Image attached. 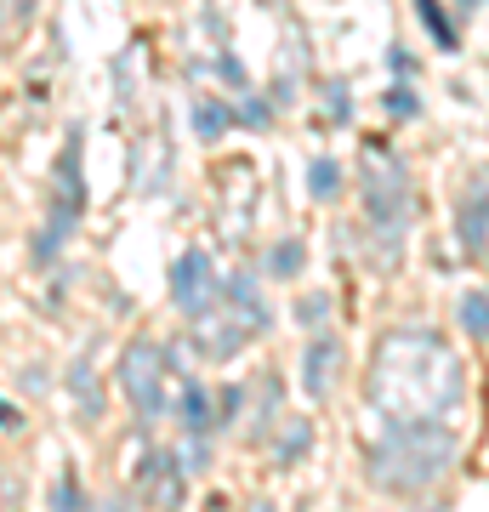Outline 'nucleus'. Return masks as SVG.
<instances>
[{
  "mask_svg": "<svg viewBox=\"0 0 489 512\" xmlns=\"http://www.w3.org/2000/svg\"><path fill=\"white\" fill-rule=\"evenodd\" d=\"M370 404L387 427L444 421L461 404V365L433 330H393L376 353Z\"/></svg>",
  "mask_w": 489,
  "mask_h": 512,
  "instance_id": "obj_1",
  "label": "nucleus"
},
{
  "mask_svg": "<svg viewBox=\"0 0 489 512\" xmlns=\"http://www.w3.org/2000/svg\"><path fill=\"white\" fill-rule=\"evenodd\" d=\"M455 461V439L444 421H410V427H387L370 444V478L381 490H421Z\"/></svg>",
  "mask_w": 489,
  "mask_h": 512,
  "instance_id": "obj_2",
  "label": "nucleus"
},
{
  "mask_svg": "<svg viewBox=\"0 0 489 512\" xmlns=\"http://www.w3.org/2000/svg\"><path fill=\"white\" fill-rule=\"evenodd\" d=\"M222 296L228 302H217L211 313L194 319V348L205 359H228V353H239L251 342L256 330H268V308H262V291H256L251 274H234Z\"/></svg>",
  "mask_w": 489,
  "mask_h": 512,
  "instance_id": "obj_3",
  "label": "nucleus"
},
{
  "mask_svg": "<svg viewBox=\"0 0 489 512\" xmlns=\"http://www.w3.org/2000/svg\"><path fill=\"white\" fill-rule=\"evenodd\" d=\"M364 211H370V228L387 234V245H399L410 217V177L387 148H364Z\"/></svg>",
  "mask_w": 489,
  "mask_h": 512,
  "instance_id": "obj_4",
  "label": "nucleus"
},
{
  "mask_svg": "<svg viewBox=\"0 0 489 512\" xmlns=\"http://www.w3.org/2000/svg\"><path fill=\"white\" fill-rule=\"evenodd\" d=\"M165 348L160 342H131L126 353H120V393H126V404L137 410L143 421H154L165 410Z\"/></svg>",
  "mask_w": 489,
  "mask_h": 512,
  "instance_id": "obj_5",
  "label": "nucleus"
},
{
  "mask_svg": "<svg viewBox=\"0 0 489 512\" xmlns=\"http://www.w3.org/2000/svg\"><path fill=\"white\" fill-rule=\"evenodd\" d=\"M52 183H57V194H52V228L40 234V256H52L57 245H63V234L80 222V205H86V188H80V131H69V143H63V154H57Z\"/></svg>",
  "mask_w": 489,
  "mask_h": 512,
  "instance_id": "obj_6",
  "label": "nucleus"
},
{
  "mask_svg": "<svg viewBox=\"0 0 489 512\" xmlns=\"http://www.w3.org/2000/svg\"><path fill=\"white\" fill-rule=\"evenodd\" d=\"M171 302H177L188 319H200V313L217 308V268H211L205 251H182L177 262H171Z\"/></svg>",
  "mask_w": 489,
  "mask_h": 512,
  "instance_id": "obj_7",
  "label": "nucleus"
},
{
  "mask_svg": "<svg viewBox=\"0 0 489 512\" xmlns=\"http://www.w3.org/2000/svg\"><path fill=\"white\" fill-rule=\"evenodd\" d=\"M137 495H143L148 507H177V501H182V467H177V456L148 450L143 467H137Z\"/></svg>",
  "mask_w": 489,
  "mask_h": 512,
  "instance_id": "obj_8",
  "label": "nucleus"
},
{
  "mask_svg": "<svg viewBox=\"0 0 489 512\" xmlns=\"http://www.w3.org/2000/svg\"><path fill=\"white\" fill-rule=\"evenodd\" d=\"M336 370H342V342H336V336H319V342L308 348V365H302V387H308V399H330Z\"/></svg>",
  "mask_w": 489,
  "mask_h": 512,
  "instance_id": "obj_9",
  "label": "nucleus"
},
{
  "mask_svg": "<svg viewBox=\"0 0 489 512\" xmlns=\"http://www.w3.org/2000/svg\"><path fill=\"white\" fill-rule=\"evenodd\" d=\"M455 228H461V245H467V251H484V239H489V183L484 177L472 183V194H467V205H461Z\"/></svg>",
  "mask_w": 489,
  "mask_h": 512,
  "instance_id": "obj_10",
  "label": "nucleus"
},
{
  "mask_svg": "<svg viewBox=\"0 0 489 512\" xmlns=\"http://www.w3.org/2000/svg\"><path fill=\"white\" fill-rule=\"evenodd\" d=\"M69 393H74V410H80V421H97V416H103V382L91 376V353H74Z\"/></svg>",
  "mask_w": 489,
  "mask_h": 512,
  "instance_id": "obj_11",
  "label": "nucleus"
},
{
  "mask_svg": "<svg viewBox=\"0 0 489 512\" xmlns=\"http://www.w3.org/2000/svg\"><path fill=\"white\" fill-rule=\"evenodd\" d=\"M177 416L194 427V439H205L211 427H217V416H211V393H205L200 382H188L182 387V399H177Z\"/></svg>",
  "mask_w": 489,
  "mask_h": 512,
  "instance_id": "obj_12",
  "label": "nucleus"
},
{
  "mask_svg": "<svg viewBox=\"0 0 489 512\" xmlns=\"http://www.w3.org/2000/svg\"><path fill=\"white\" fill-rule=\"evenodd\" d=\"M35 6H40V0H0V46H12V40L29 29Z\"/></svg>",
  "mask_w": 489,
  "mask_h": 512,
  "instance_id": "obj_13",
  "label": "nucleus"
},
{
  "mask_svg": "<svg viewBox=\"0 0 489 512\" xmlns=\"http://www.w3.org/2000/svg\"><path fill=\"white\" fill-rule=\"evenodd\" d=\"M228 120H239L228 103H200V109H194V131H200L205 143H217L222 131H228Z\"/></svg>",
  "mask_w": 489,
  "mask_h": 512,
  "instance_id": "obj_14",
  "label": "nucleus"
},
{
  "mask_svg": "<svg viewBox=\"0 0 489 512\" xmlns=\"http://www.w3.org/2000/svg\"><path fill=\"white\" fill-rule=\"evenodd\" d=\"M342 188V171H336V160H313V171H308V194L313 200H330Z\"/></svg>",
  "mask_w": 489,
  "mask_h": 512,
  "instance_id": "obj_15",
  "label": "nucleus"
},
{
  "mask_svg": "<svg viewBox=\"0 0 489 512\" xmlns=\"http://www.w3.org/2000/svg\"><path fill=\"white\" fill-rule=\"evenodd\" d=\"M302 245L296 239H285V245H273V256H268V274H279V279H290V274H302Z\"/></svg>",
  "mask_w": 489,
  "mask_h": 512,
  "instance_id": "obj_16",
  "label": "nucleus"
},
{
  "mask_svg": "<svg viewBox=\"0 0 489 512\" xmlns=\"http://www.w3.org/2000/svg\"><path fill=\"white\" fill-rule=\"evenodd\" d=\"M461 325L472 330V336H489V296L472 291L467 302H461Z\"/></svg>",
  "mask_w": 489,
  "mask_h": 512,
  "instance_id": "obj_17",
  "label": "nucleus"
},
{
  "mask_svg": "<svg viewBox=\"0 0 489 512\" xmlns=\"http://www.w3.org/2000/svg\"><path fill=\"white\" fill-rule=\"evenodd\" d=\"M52 512H86V495H80L74 473H63V478L52 484Z\"/></svg>",
  "mask_w": 489,
  "mask_h": 512,
  "instance_id": "obj_18",
  "label": "nucleus"
},
{
  "mask_svg": "<svg viewBox=\"0 0 489 512\" xmlns=\"http://www.w3.org/2000/svg\"><path fill=\"white\" fill-rule=\"evenodd\" d=\"M325 97H330V126H347V120H353V97H347V80H330Z\"/></svg>",
  "mask_w": 489,
  "mask_h": 512,
  "instance_id": "obj_19",
  "label": "nucleus"
},
{
  "mask_svg": "<svg viewBox=\"0 0 489 512\" xmlns=\"http://www.w3.org/2000/svg\"><path fill=\"white\" fill-rule=\"evenodd\" d=\"M416 6H421V18H427V29H433L438 46H455V29H450V18L438 12V0H416Z\"/></svg>",
  "mask_w": 489,
  "mask_h": 512,
  "instance_id": "obj_20",
  "label": "nucleus"
},
{
  "mask_svg": "<svg viewBox=\"0 0 489 512\" xmlns=\"http://www.w3.org/2000/svg\"><path fill=\"white\" fill-rule=\"evenodd\" d=\"M239 126H251V131H268V126H273V109L262 103V97H245V109H239Z\"/></svg>",
  "mask_w": 489,
  "mask_h": 512,
  "instance_id": "obj_21",
  "label": "nucleus"
},
{
  "mask_svg": "<svg viewBox=\"0 0 489 512\" xmlns=\"http://www.w3.org/2000/svg\"><path fill=\"white\" fill-rule=\"evenodd\" d=\"M387 109L399 114V120H410V114H421V97L404 92V86H393V92H387Z\"/></svg>",
  "mask_w": 489,
  "mask_h": 512,
  "instance_id": "obj_22",
  "label": "nucleus"
},
{
  "mask_svg": "<svg viewBox=\"0 0 489 512\" xmlns=\"http://www.w3.org/2000/svg\"><path fill=\"white\" fill-rule=\"evenodd\" d=\"M239 404H245V387H222V393H217V410H222V421H228V416H239Z\"/></svg>",
  "mask_w": 489,
  "mask_h": 512,
  "instance_id": "obj_23",
  "label": "nucleus"
},
{
  "mask_svg": "<svg viewBox=\"0 0 489 512\" xmlns=\"http://www.w3.org/2000/svg\"><path fill=\"white\" fill-rule=\"evenodd\" d=\"M222 80H228L234 92H245V86H251V80H245V63H239V57H222Z\"/></svg>",
  "mask_w": 489,
  "mask_h": 512,
  "instance_id": "obj_24",
  "label": "nucleus"
},
{
  "mask_svg": "<svg viewBox=\"0 0 489 512\" xmlns=\"http://www.w3.org/2000/svg\"><path fill=\"white\" fill-rule=\"evenodd\" d=\"M319 313H330V296H308V302H302V319H308V325H319Z\"/></svg>",
  "mask_w": 489,
  "mask_h": 512,
  "instance_id": "obj_25",
  "label": "nucleus"
},
{
  "mask_svg": "<svg viewBox=\"0 0 489 512\" xmlns=\"http://www.w3.org/2000/svg\"><path fill=\"white\" fill-rule=\"evenodd\" d=\"M18 421H23V416H18V404H0V427H18Z\"/></svg>",
  "mask_w": 489,
  "mask_h": 512,
  "instance_id": "obj_26",
  "label": "nucleus"
},
{
  "mask_svg": "<svg viewBox=\"0 0 489 512\" xmlns=\"http://www.w3.org/2000/svg\"><path fill=\"white\" fill-rule=\"evenodd\" d=\"M251 512H273V501H256V507Z\"/></svg>",
  "mask_w": 489,
  "mask_h": 512,
  "instance_id": "obj_27",
  "label": "nucleus"
}]
</instances>
